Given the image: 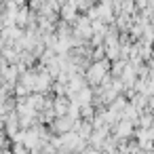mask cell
Here are the masks:
<instances>
[{
    "label": "cell",
    "mask_w": 154,
    "mask_h": 154,
    "mask_svg": "<svg viewBox=\"0 0 154 154\" xmlns=\"http://www.w3.org/2000/svg\"><path fill=\"white\" fill-rule=\"evenodd\" d=\"M110 70H112V61H110V59L93 61V63L89 66L87 74H85V78H87L89 87H99V85L103 82V78L110 74Z\"/></svg>",
    "instance_id": "cell-1"
},
{
    "label": "cell",
    "mask_w": 154,
    "mask_h": 154,
    "mask_svg": "<svg viewBox=\"0 0 154 154\" xmlns=\"http://www.w3.org/2000/svg\"><path fill=\"white\" fill-rule=\"evenodd\" d=\"M135 131H137V127L131 120H127V118H122L116 127H112V135H116L118 139H133Z\"/></svg>",
    "instance_id": "cell-2"
},
{
    "label": "cell",
    "mask_w": 154,
    "mask_h": 154,
    "mask_svg": "<svg viewBox=\"0 0 154 154\" xmlns=\"http://www.w3.org/2000/svg\"><path fill=\"white\" fill-rule=\"evenodd\" d=\"M78 15H80V11H78V7H76V0H70L66 7H61V13H59V17H61L63 21H68V23H74V21L78 19Z\"/></svg>",
    "instance_id": "cell-3"
},
{
    "label": "cell",
    "mask_w": 154,
    "mask_h": 154,
    "mask_svg": "<svg viewBox=\"0 0 154 154\" xmlns=\"http://www.w3.org/2000/svg\"><path fill=\"white\" fill-rule=\"evenodd\" d=\"M93 97H95V93H93V87H85L82 91H78L70 101L72 103H76V106H89V103H93Z\"/></svg>",
    "instance_id": "cell-4"
},
{
    "label": "cell",
    "mask_w": 154,
    "mask_h": 154,
    "mask_svg": "<svg viewBox=\"0 0 154 154\" xmlns=\"http://www.w3.org/2000/svg\"><path fill=\"white\" fill-rule=\"evenodd\" d=\"M70 106H72V101H70V97H68V95H55L53 110H55V114H57V116H66V114H68V110H70Z\"/></svg>",
    "instance_id": "cell-5"
},
{
    "label": "cell",
    "mask_w": 154,
    "mask_h": 154,
    "mask_svg": "<svg viewBox=\"0 0 154 154\" xmlns=\"http://www.w3.org/2000/svg\"><path fill=\"white\" fill-rule=\"evenodd\" d=\"M36 78H38V72H36V68H32V70H26L23 74H21V78H19V82L21 85H26L32 93H34V87H36Z\"/></svg>",
    "instance_id": "cell-6"
},
{
    "label": "cell",
    "mask_w": 154,
    "mask_h": 154,
    "mask_svg": "<svg viewBox=\"0 0 154 154\" xmlns=\"http://www.w3.org/2000/svg\"><path fill=\"white\" fill-rule=\"evenodd\" d=\"M106 59H110V61H116V59H122V51H120V42H118V45H110V47H106Z\"/></svg>",
    "instance_id": "cell-7"
},
{
    "label": "cell",
    "mask_w": 154,
    "mask_h": 154,
    "mask_svg": "<svg viewBox=\"0 0 154 154\" xmlns=\"http://www.w3.org/2000/svg\"><path fill=\"white\" fill-rule=\"evenodd\" d=\"M127 59H116V61H112V70H110V74L114 76V78H120L122 76V72H125V68H127Z\"/></svg>",
    "instance_id": "cell-8"
},
{
    "label": "cell",
    "mask_w": 154,
    "mask_h": 154,
    "mask_svg": "<svg viewBox=\"0 0 154 154\" xmlns=\"http://www.w3.org/2000/svg\"><path fill=\"white\" fill-rule=\"evenodd\" d=\"M137 5H135V0H120V13L122 15H137Z\"/></svg>",
    "instance_id": "cell-9"
},
{
    "label": "cell",
    "mask_w": 154,
    "mask_h": 154,
    "mask_svg": "<svg viewBox=\"0 0 154 154\" xmlns=\"http://www.w3.org/2000/svg\"><path fill=\"white\" fill-rule=\"evenodd\" d=\"M95 114H97V108H95L93 103H89V106H82V108H80V118H82V120H93V118H95Z\"/></svg>",
    "instance_id": "cell-10"
},
{
    "label": "cell",
    "mask_w": 154,
    "mask_h": 154,
    "mask_svg": "<svg viewBox=\"0 0 154 154\" xmlns=\"http://www.w3.org/2000/svg\"><path fill=\"white\" fill-rule=\"evenodd\" d=\"M91 59H93V61H103V59H106V45L93 49V57H91Z\"/></svg>",
    "instance_id": "cell-11"
},
{
    "label": "cell",
    "mask_w": 154,
    "mask_h": 154,
    "mask_svg": "<svg viewBox=\"0 0 154 154\" xmlns=\"http://www.w3.org/2000/svg\"><path fill=\"white\" fill-rule=\"evenodd\" d=\"M13 154H32L23 143H13Z\"/></svg>",
    "instance_id": "cell-12"
},
{
    "label": "cell",
    "mask_w": 154,
    "mask_h": 154,
    "mask_svg": "<svg viewBox=\"0 0 154 154\" xmlns=\"http://www.w3.org/2000/svg\"><path fill=\"white\" fill-rule=\"evenodd\" d=\"M135 5H137V9L146 11V9H148V0H135Z\"/></svg>",
    "instance_id": "cell-13"
},
{
    "label": "cell",
    "mask_w": 154,
    "mask_h": 154,
    "mask_svg": "<svg viewBox=\"0 0 154 154\" xmlns=\"http://www.w3.org/2000/svg\"><path fill=\"white\" fill-rule=\"evenodd\" d=\"M15 2H17L19 7H26V5H28V0H15Z\"/></svg>",
    "instance_id": "cell-14"
},
{
    "label": "cell",
    "mask_w": 154,
    "mask_h": 154,
    "mask_svg": "<svg viewBox=\"0 0 154 154\" xmlns=\"http://www.w3.org/2000/svg\"><path fill=\"white\" fill-rule=\"evenodd\" d=\"M0 154H13V150H9V148H5V150H0Z\"/></svg>",
    "instance_id": "cell-15"
}]
</instances>
